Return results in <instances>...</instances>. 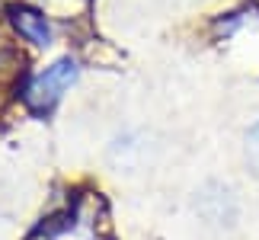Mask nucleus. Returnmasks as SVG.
<instances>
[{
    "mask_svg": "<svg viewBox=\"0 0 259 240\" xmlns=\"http://www.w3.org/2000/svg\"><path fill=\"white\" fill-rule=\"evenodd\" d=\"M74 80H77V61H71V58L55 61L52 67H45V71L29 84V90H26L29 106H32L35 112H48Z\"/></svg>",
    "mask_w": 259,
    "mask_h": 240,
    "instance_id": "nucleus-1",
    "label": "nucleus"
},
{
    "mask_svg": "<svg viewBox=\"0 0 259 240\" xmlns=\"http://www.w3.org/2000/svg\"><path fill=\"white\" fill-rule=\"evenodd\" d=\"M195 208L214 227H231L237 221V202H234L231 189H224V186H205L195 198Z\"/></svg>",
    "mask_w": 259,
    "mask_h": 240,
    "instance_id": "nucleus-2",
    "label": "nucleus"
},
{
    "mask_svg": "<svg viewBox=\"0 0 259 240\" xmlns=\"http://www.w3.org/2000/svg\"><path fill=\"white\" fill-rule=\"evenodd\" d=\"M10 19L19 29V35L29 38L32 45H48L52 42V29H48V19L32 7H10Z\"/></svg>",
    "mask_w": 259,
    "mask_h": 240,
    "instance_id": "nucleus-3",
    "label": "nucleus"
},
{
    "mask_svg": "<svg viewBox=\"0 0 259 240\" xmlns=\"http://www.w3.org/2000/svg\"><path fill=\"white\" fill-rule=\"evenodd\" d=\"M246 160H250V170L259 176V122L250 128V135H246Z\"/></svg>",
    "mask_w": 259,
    "mask_h": 240,
    "instance_id": "nucleus-4",
    "label": "nucleus"
}]
</instances>
